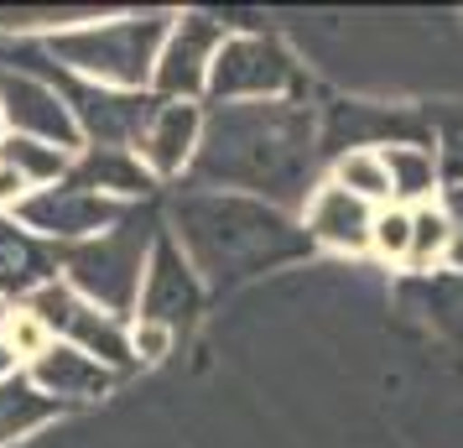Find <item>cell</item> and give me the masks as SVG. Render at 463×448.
<instances>
[{
	"label": "cell",
	"mask_w": 463,
	"mask_h": 448,
	"mask_svg": "<svg viewBox=\"0 0 463 448\" xmlns=\"http://www.w3.org/2000/svg\"><path fill=\"white\" fill-rule=\"evenodd\" d=\"M317 151L313 110L302 100L203 110V141L193 151L188 177L213 193H245L266 204L307 198V167Z\"/></svg>",
	"instance_id": "6da1fadb"
},
{
	"label": "cell",
	"mask_w": 463,
	"mask_h": 448,
	"mask_svg": "<svg viewBox=\"0 0 463 448\" xmlns=\"http://www.w3.org/2000/svg\"><path fill=\"white\" fill-rule=\"evenodd\" d=\"M167 235L183 245L203 292H224L234 281L260 277V272L302 261L313 251L302 219H292L287 209H276L266 198L213 193V188H193L172 204Z\"/></svg>",
	"instance_id": "7a4b0ae2"
},
{
	"label": "cell",
	"mask_w": 463,
	"mask_h": 448,
	"mask_svg": "<svg viewBox=\"0 0 463 448\" xmlns=\"http://www.w3.org/2000/svg\"><path fill=\"white\" fill-rule=\"evenodd\" d=\"M172 32V11H141V16H109V22H73L47 32L43 58L68 79H84L99 89L151 94L156 52Z\"/></svg>",
	"instance_id": "3957f363"
},
{
	"label": "cell",
	"mask_w": 463,
	"mask_h": 448,
	"mask_svg": "<svg viewBox=\"0 0 463 448\" xmlns=\"http://www.w3.org/2000/svg\"><path fill=\"white\" fill-rule=\"evenodd\" d=\"M162 235V219L151 204H130L105 235L84 240V245H63L58 251V277L89 298L99 313L130 323L136 302H141V281H146L151 245Z\"/></svg>",
	"instance_id": "277c9868"
},
{
	"label": "cell",
	"mask_w": 463,
	"mask_h": 448,
	"mask_svg": "<svg viewBox=\"0 0 463 448\" xmlns=\"http://www.w3.org/2000/svg\"><path fill=\"white\" fill-rule=\"evenodd\" d=\"M297 58L266 32H230L209 68L203 105H260V100H297Z\"/></svg>",
	"instance_id": "5b68a950"
},
{
	"label": "cell",
	"mask_w": 463,
	"mask_h": 448,
	"mask_svg": "<svg viewBox=\"0 0 463 448\" xmlns=\"http://www.w3.org/2000/svg\"><path fill=\"white\" fill-rule=\"evenodd\" d=\"M22 308H26L37 323H43V329H47L58 344L84 349L89 360L109 365L115 376L136 370V360H130V323L99 313V308H94L89 298H79V292H73L63 277H58V281H43L32 298H22Z\"/></svg>",
	"instance_id": "8992f818"
},
{
	"label": "cell",
	"mask_w": 463,
	"mask_h": 448,
	"mask_svg": "<svg viewBox=\"0 0 463 448\" xmlns=\"http://www.w3.org/2000/svg\"><path fill=\"white\" fill-rule=\"evenodd\" d=\"M130 204H115V198H99V193L89 188H73V183H52V188H37L26 193L22 204L11 209V219L32 230V235L52 245V251H63V245H84V240L105 235L109 224L126 214Z\"/></svg>",
	"instance_id": "52a82bcc"
},
{
	"label": "cell",
	"mask_w": 463,
	"mask_h": 448,
	"mask_svg": "<svg viewBox=\"0 0 463 448\" xmlns=\"http://www.w3.org/2000/svg\"><path fill=\"white\" fill-rule=\"evenodd\" d=\"M230 37V26L203 16V11H183L172 16V32L162 52H156V73H151V94L156 100H183V105H203L209 89V68L219 47Z\"/></svg>",
	"instance_id": "ba28073f"
},
{
	"label": "cell",
	"mask_w": 463,
	"mask_h": 448,
	"mask_svg": "<svg viewBox=\"0 0 463 448\" xmlns=\"http://www.w3.org/2000/svg\"><path fill=\"white\" fill-rule=\"evenodd\" d=\"M0 120H5V136L43 141V147H58L68 157L84 151V136L73 126V110L63 105V94L47 84L43 73L0 68Z\"/></svg>",
	"instance_id": "9c48e42d"
},
{
	"label": "cell",
	"mask_w": 463,
	"mask_h": 448,
	"mask_svg": "<svg viewBox=\"0 0 463 448\" xmlns=\"http://www.w3.org/2000/svg\"><path fill=\"white\" fill-rule=\"evenodd\" d=\"M203 281L198 272L188 266L183 245L162 230L156 245H151V261H146V281H141V302H136V319L146 323H162L172 334H183L198 313H203Z\"/></svg>",
	"instance_id": "30bf717a"
},
{
	"label": "cell",
	"mask_w": 463,
	"mask_h": 448,
	"mask_svg": "<svg viewBox=\"0 0 463 448\" xmlns=\"http://www.w3.org/2000/svg\"><path fill=\"white\" fill-rule=\"evenodd\" d=\"M203 141V105H183V100H156L146 130L136 141V157L146 162V172L162 177H183L193 167V151Z\"/></svg>",
	"instance_id": "8fae6325"
},
{
	"label": "cell",
	"mask_w": 463,
	"mask_h": 448,
	"mask_svg": "<svg viewBox=\"0 0 463 448\" xmlns=\"http://www.w3.org/2000/svg\"><path fill=\"white\" fill-rule=\"evenodd\" d=\"M22 376L37 386V391H43L47 402L63 406V412H68V406H79V402H99L109 386L120 381L109 365L89 360L84 349H73V344H58V339L47 344V349H43V355H37L32 365H26Z\"/></svg>",
	"instance_id": "7c38bea8"
},
{
	"label": "cell",
	"mask_w": 463,
	"mask_h": 448,
	"mask_svg": "<svg viewBox=\"0 0 463 448\" xmlns=\"http://www.w3.org/2000/svg\"><path fill=\"white\" fill-rule=\"evenodd\" d=\"M370 224H375V209L354 198L338 183H317L307 193V209H302V230L313 245H328V251H370Z\"/></svg>",
	"instance_id": "4fadbf2b"
},
{
	"label": "cell",
	"mask_w": 463,
	"mask_h": 448,
	"mask_svg": "<svg viewBox=\"0 0 463 448\" xmlns=\"http://www.w3.org/2000/svg\"><path fill=\"white\" fill-rule=\"evenodd\" d=\"M63 183L99 193V198H115V204H141L156 188V177L146 172V162L126 147H84L73 157V167H68Z\"/></svg>",
	"instance_id": "5bb4252c"
},
{
	"label": "cell",
	"mask_w": 463,
	"mask_h": 448,
	"mask_svg": "<svg viewBox=\"0 0 463 448\" xmlns=\"http://www.w3.org/2000/svg\"><path fill=\"white\" fill-rule=\"evenodd\" d=\"M43 281H58V251L0 214V302L32 298Z\"/></svg>",
	"instance_id": "9a60e30c"
},
{
	"label": "cell",
	"mask_w": 463,
	"mask_h": 448,
	"mask_svg": "<svg viewBox=\"0 0 463 448\" xmlns=\"http://www.w3.org/2000/svg\"><path fill=\"white\" fill-rule=\"evenodd\" d=\"M385 172H391V204L401 209H421L432 204L442 188V167H438V147H421V141H396V147H380Z\"/></svg>",
	"instance_id": "2e32d148"
},
{
	"label": "cell",
	"mask_w": 463,
	"mask_h": 448,
	"mask_svg": "<svg viewBox=\"0 0 463 448\" xmlns=\"http://www.w3.org/2000/svg\"><path fill=\"white\" fill-rule=\"evenodd\" d=\"M406 308H417L438 323L442 334H463V266H442L427 277H411L401 287Z\"/></svg>",
	"instance_id": "e0dca14e"
},
{
	"label": "cell",
	"mask_w": 463,
	"mask_h": 448,
	"mask_svg": "<svg viewBox=\"0 0 463 448\" xmlns=\"http://www.w3.org/2000/svg\"><path fill=\"white\" fill-rule=\"evenodd\" d=\"M52 417H63V406L47 402V396H43L32 381H26L22 370L0 381V448H11L16 438L37 433V427L52 423Z\"/></svg>",
	"instance_id": "ac0fdd59"
},
{
	"label": "cell",
	"mask_w": 463,
	"mask_h": 448,
	"mask_svg": "<svg viewBox=\"0 0 463 448\" xmlns=\"http://www.w3.org/2000/svg\"><path fill=\"white\" fill-rule=\"evenodd\" d=\"M406 266H411L417 277L453 266V219H448L442 204L411 209V251H406Z\"/></svg>",
	"instance_id": "d6986e66"
},
{
	"label": "cell",
	"mask_w": 463,
	"mask_h": 448,
	"mask_svg": "<svg viewBox=\"0 0 463 448\" xmlns=\"http://www.w3.org/2000/svg\"><path fill=\"white\" fill-rule=\"evenodd\" d=\"M338 188H349L354 198H364L370 209H385L391 204V172H385V157L380 147H349L334 157V177Z\"/></svg>",
	"instance_id": "ffe728a7"
},
{
	"label": "cell",
	"mask_w": 463,
	"mask_h": 448,
	"mask_svg": "<svg viewBox=\"0 0 463 448\" xmlns=\"http://www.w3.org/2000/svg\"><path fill=\"white\" fill-rule=\"evenodd\" d=\"M0 162H5L11 172H22V183L32 193L63 183L68 167H73V157H68V151L43 147V141H26V136H5V141H0Z\"/></svg>",
	"instance_id": "44dd1931"
},
{
	"label": "cell",
	"mask_w": 463,
	"mask_h": 448,
	"mask_svg": "<svg viewBox=\"0 0 463 448\" xmlns=\"http://www.w3.org/2000/svg\"><path fill=\"white\" fill-rule=\"evenodd\" d=\"M0 339H5V349H11V355H16V365L26 370V365H32L47 344H52V334H47L43 323L26 313L22 302H11V313L0 319Z\"/></svg>",
	"instance_id": "7402d4cb"
},
{
	"label": "cell",
	"mask_w": 463,
	"mask_h": 448,
	"mask_svg": "<svg viewBox=\"0 0 463 448\" xmlns=\"http://www.w3.org/2000/svg\"><path fill=\"white\" fill-rule=\"evenodd\" d=\"M370 251H380L385 261H401V266H406V251H411V209H401V204L375 209V224H370Z\"/></svg>",
	"instance_id": "603a6c76"
},
{
	"label": "cell",
	"mask_w": 463,
	"mask_h": 448,
	"mask_svg": "<svg viewBox=\"0 0 463 448\" xmlns=\"http://www.w3.org/2000/svg\"><path fill=\"white\" fill-rule=\"evenodd\" d=\"M172 344H177V334H172V329H162V323H146V319H130V360H136V365L167 360Z\"/></svg>",
	"instance_id": "cb8c5ba5"
},
{
	"label": "cell",
	"mask_w": 463,
	"mask_h": 448,
	"mask_svg": "<svg viewBox=\"0 0 463 448\" xmlns=\"http://www.w3.org/2000/svg\"><path fill=\"white\" fill-rule=\"evenodd\" d=\"M438 167H442V188H463V126H448V130H442Z\"/></svg>",
	"instance_id": "d4e9b609"
},
{
	"label": "cell",
	"mask_w": 463,
	"mask_h": 448,
	"mask_svg": "<svg viewBox=\"0 0 463 448\" xmlns=\"http://www.w3.org/2000/svg\"><path fill=\"white\" fill-rule=\"evenodd\" d=\"M442 209H448V219H453V266H463V188H448Z\"/></svg>",
	"instance_id": "484cf974"
},
{
	"label": "cell",
	"mask_w": 463,
	"mask_h": 448,
	"mask_svg": "<svg viewBox=\"0 0 463 448\" xmlns=\"http://www.w3.org/2000/svg\"><path fill=\"white\" fill-rule=\"evenodd\" d=\"M26 193H32V188L22 183V172H11L5 162H0V214H11V209L26 198Z\"/></svg>",
	"instance_id": "4316f807"
},
{
	"label": "cell",
	"mask_w": 463,
	"mask_h": 448,
	"mask_svg": "<svg viewBox=\"0 0 463 448\" xmlns=\"http://www.w3.org/2000/svg\"><path fill=\"white\" fill-rule=\"evenodd\" d=\"M16 370H22V365H16V355L5 349V339H0V381H5V376H16Z\"/></svg>",
	"instance_id": "83f0119b"
},
{
	"label": "cell",
	"mask_w": 463,
	"mask_h": 448,
	"mask_svg": "<svg viewBox=\"0 0 463 448\" xmlns=\"http://www.w3.org/2000/svg\"><path fill=\"white\" fill-rule=\"evenodd\" d=\"M5 313H11V302H0V319H5Z\"/></svg>",
	"instance_id": "f1b7e54d"
},
{
	"label": "cell",
	"mask_w": 463,
	"mask_h": 448,
	"mask_svg": "<svg viewBox=\"0 0 463 448\" xmlns=\"http://www.w3.org/2000/svg\"><path fill=\"white\" fill-rule=\"evenodd\" d=\"M0 141H5V120H0Z\"/></svg>",
	"instance_id": "f546056e"
}]
</instances>
